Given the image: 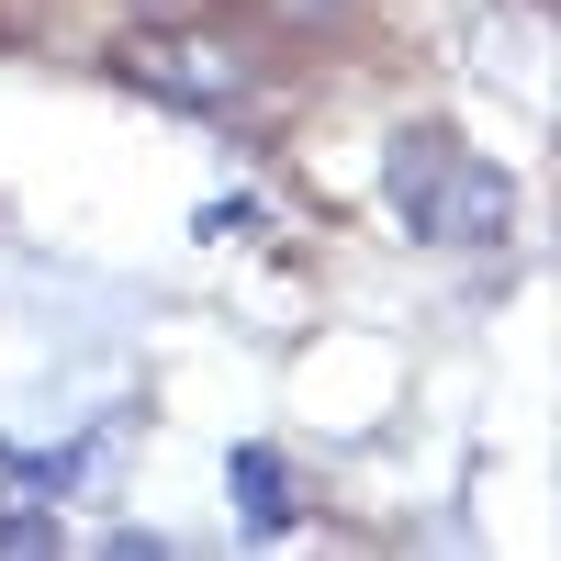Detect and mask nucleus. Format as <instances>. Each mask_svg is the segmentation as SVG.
<instances>
[{
	"label": "nucleus",
	"instance_id": "nucleus-1",
	"mask_svg": "<svg viewBox=\"0 0 561 561\" xmlns=\"http://www.w3.org/2000/svg\"><path fill=\"white\" fill-rule=\"evenodd\" d=\"M382 203L415 248H505L517 237V180L449 124H404L382 147Z\"/></svg>",
	"mask_w": 561,
	"mask_h": 561
},
{
	"label": "nucleus",
	"instance_id": "nucleus-2",
	"mask_svg": "<svg viewBox=\"0 0 561 561\" xmlns=\"http://www.w3.org/2000/svg\"><path fill=\"white\" fill-rule=\"evenodd\" d=\"M113 68H124L135 90H158V102H192V113L248 102V57H237L225 34H203V23H180V34H135Z\"/></svg>",
	"mask_w": 561,
	"mask_h": 561
},
{
	"label": "nucleus",
	"instance_id": "nucleus-3",
	"mask_svg": "<svg viewBox=\"0 0 561 561\" xmlns=\"http://www.w3.org/2000/svg\"><path fill=\"white\" fill-rule=\"evenodd\" d=\"M237 517H248V539L293 528V472H280V449H237Z\"/></svg>",
	"mask_w": 561,
	"mask_h": 561
},
{
	"label": "nucleus",
	"instance_id": "nucleus-4",
	"mask_svg": "<svg viewBox=\"0 0 561 561\" xmlns=\"http://www.w3.org/2000/svg\"><path fill=\"white\" fill-rule=\"evenodd\" d=\"M280 12H293V23H325V12H348V0H280Z\"/></svg>",
	"mask_w": 561,
	"mask_h": 561
}]
</instances>
